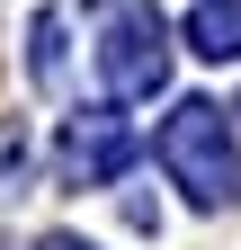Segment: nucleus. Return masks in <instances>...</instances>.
<instances>
[{"label":"nucleus","mask_w":241,"mask_h":250,"mask_svg":"<svg viewBox=\"0 0 241 250\" xmlns=\"http://www.w3.org/2000/svg\"><path fill=\"white\" fill-rule=\"evenodd\" d=\"M161 170L188 188V206H232L241 197V152L215 99H179L161 116Z\"/></svg>","instance_id":"nucleus-1"},{"label":"nucleus","mask_w":241,"mask_h":250,"mask_svg":"<svg viewBox=\"0 0 241 250\" xmlns=\"http://www.w3.org/2000/svg\"><path fill=\"white\" fill-rule=\"evenodd\" d=\"M232 116H241V107H232Z\"/></svg>","instance_id":"nucleus-7"},{"label":"nucleus","mask_w":241,"mask_h":250,"mask_svg":"<svg viewBox=\"0 0 241 250\" xmlns=\"http://www.w3.org/2000/svg\"><path fill=\"white\" fill-rule=\"evenodd\" d=\"M45 250H89V241H72V232H54V241H45Z\"/></svg>","instance_id":"nucleus-6"},{"label":"nucleus","mask_w":241,"mask_h":250,"mask_svg":"<svg viewBox=\"0 0 241 250\" xmlns=\"http://www.w3.org/2000/svg\"><path fill=\"white\" fill-rule=\"evenodd\" d=\"M27 72H36V89H63V9L27 18Z\"/></svg>","instance_id":"nucleus-5"},{"label":"nucleus","mask_w":241,"mask_h":250,"mask_svg":"<svg viewBox=\"0 0 241 250\" xmlns=\"http://www.w3.org/2000/svg\"><path fill=\"white\" fill-rule=\"evenodd\" d=\"M188 45L205 62H241V0H197L188 9Z\"/></svg>","instance_id":"nucleus-4"},{"label":"nucleus","mask_w":241,"mask_h":250,"mask_svg":"<svg viewBox=\"0 0 241 250\" xmlns=\"http://www.w3.org/2000/svg\"><path fill=\"white\" fill-rule=\"evenodd\" d=\"M99 81L116 99H152L170 81V27L152 9H116L107 18V45H99Z\"/></svg>","instance_id":"nucleus-2"},{"label":"nucleus","mask_w":241,"mask_h":250,"mask_svg":"<svg viewBox=\"0 0 241 250\" xmlns=\"http://www.w3.org/2000/svg\"><path fill=\"white\" fill-rule=\"evenodd\" d=\"M54 161H63V179H72V188H107L116 170L134 161V134H125V116L80 107V116L63 125V152H54Z\"/></svg>","instance_id":"nucleus-3"}]
</instances>
